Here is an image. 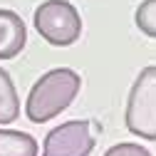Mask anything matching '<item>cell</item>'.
I'll use <instances>...</instances> for the list:
<instances>
[{
  "mask_svg": "<svg viewBox=\"0 0 156 156\" xmlns=\"http://www.w3.org/2000/svg\"><path fill=\"white\" fill-rule=\"evenodd\" d=\"M80 87H82L80 74L69 67H57L45 72L27 94V102H25L27 119L35 124H45L55 119L60 112H65L74 102V97L80 94Z\"/></svg>",
  "mask_w": 156,
  "mask_h": 156,
  "instance_id": "obj_1",
  "label": "cell"
},
{
  "mask_svg": "<svg viewBox=\"0 0 156 156\" xmlns=\"http://www.w3.org/2000/svg\"><path fill=\"white\" fill-rule=\"evenodd\" d=\"M124 122L134 136L156 141V65L144 67L134 80Z\"/></svg>",
  "mask_w": 156,
  "mask_h": 156,
  "instance_id": "obj_2",
  "label": "cell"
},
{
  "mask_svg": "<svg viewBox=\"0 0 156 156\" xmlns=\"http://www.w3.org/2000/svg\"><path fill=\"white\" fill-rule=\"evenodd\" d=\"M35 30L55 47H69L82 35V17L67 0H47L35 10Z\"/></svg>",
  "mask_w": 156,
  "mask_h": 156,
  "instance_id": "obj_3",
  "label": "cell"
},
{
  "mask_svg": "<svg viewBox=\"0 0 156 156\" xmlns=\"http://www.w3.org/2000/svg\"><path fill=\"white\" fill-rule=\"evenodd\" d=\"M94 131L89 122H65L50 129L42 144V156H89L94 151Z\"/></svg>",
  "mask_w": 156,
  "mask_h": 156,
  "instance_id": "obj_4",
  "label": "cell"
},
{
  "mask_svg": "<svg viewBox=\"0 0 156 156\" xmlns=\"http://www.w3.org/2000/svg\"><path fill=\"white\" fill-rule=\"evenodd\" d=\"M27 42V30L20 15L0 8V60H12Z\"/></svg>",
  "mask_w": 156,
  "mask_h": 156,
  "instance_id": "obj_5",
  "label": "cell"
},
{
  "mask_svg": "<svg viewBox=\"0 0 156 156\" xmlns=\"http://www.w3.org/2000/svg\"><path fill=\"white\" fill-rule=\"evenodd\" d=\"M0 156H37V141L25 131L0 129Z\"/></svg>",
  "mask_w": 156,
  "mask_h": 156,
  "instance_id": "obj_6",
  "label": "cell"
},
{
  "mask_svg": "<svg viewBox=\"0 0 156 156\" xmlns=\"http://www.w3.org/2000/svg\"><path fill=\"white\" fill-rule=\"evenodd\" d=\"M20 116V97L5 69H0V124H12Z\"/></svg>",
  "mask_w": 156,
  "mask_h": 156,
  "instance_id": "obj_7",
  "label": "cell"
},
{
  "mask_svg": "<svg viewBox=\"0 0 156 156\" xmlns=\"http://www.w3.org/2000/svg\"><path fill=\"white\" fill-rule=\"evenodd\" d=\"M136 27H139L146 37H154L156 40V0H144V3L136 8Z\"/></svg>",
  "mask_w": 156,
  "mask_h": 156,
  "instance_id": "obj_8",
  "label": "cell"
},
{
  "mask_svg": "<svg viewBox=\"0 0 156 156\" xmlns=\"http://www.w3.org/2000/svg\"><path fill=\"white\" fill-rule=\"evenodd\" d=\"M104 156H151V151L144 149V146H139V144L122 141V144H114L112 149H107Z\"/></svg>",
  "mask_w": 156,
  "mask_h": 156,
  "instance_id": "obj_9",
  "label": "cell"
}]
</instances>
